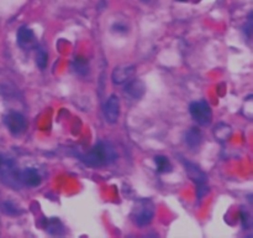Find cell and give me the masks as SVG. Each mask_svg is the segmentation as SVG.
<instances>
[{"label": "cell", "mask_w": 253, "mask_h": 238, "mask_svg": "<svg viewBox=\"0 0 253 238\" xmlns=\"http://www.w3.org/2000/svg\"><path fill=\"white\" fill-rule=\"evenodd\" d=\"M155 164L157 171L161 174H167L169 171H172V164H170L169 159L167 156L163 155H157L155 158Z\"/></svg>", "instance_id": "7c38bea8"}, {"label": "cell", "mask_w": 253, "mask_h": 238, "mask_svg": "<svg viewBox=\"0 0 253 238\" xmlns=\"http://www.w3.org/2000/svg\"><path fill=\"white\" fill-rule=\"evenodd\" d=\"M178 1H185V0H178Z\"/></svg>", "instance_id": "44dd1931"}, {"label": "cell", "mask_w": 253, "mask_h": 238, "mask_svg": "<svg viewBox=\"0 0 253 238\" xmlns=\"http://www.w3.org/2000/svg\"><path fill=\"white\" fill-rule=\"evenodd\" d=\"M20 181L29 187H37L41 183L42 178L39 171L34 168H26L20 171Z\"/></svg>", "instance_id": "30bf717a"}, {"label": "cell", "mask_w": 253, "mask_h": 238, "mask_svg": "<svg viewBox=\"0 0 253 238\" xmlns=\"http://www.w3.org/2000/svg\"><path fill=\"white\" fill-rule=\"evenodd\" d=\"M88 62L82 57H77L73 60V69L78 74H85L88 73Z\"/></svg>", "instance_id": "2e32d148"}, {"label": "cell", "mask_w": 253, "mask_h": 238, "mask_svg": "<svg viewBox=\"0 0 253 238\" xmlns=\"http://www.w3.org/2000/svg\"><path fill=\"white\" fill-rule=\"evenodd\" d=\"M17 44L24 50H30L36 46V37L34 31L27 26L20 27L17 30Z\"/></svg>", "instance_id": "ba28073f"}, {"label": "cell", "mask_w": 253, "mask_h": 238, "mask_svg": "<svg viewBox=\"0 0 253 238\" xmlns=\"http://www.w3.org/2000/svg\"><path fill=\"white\" fill-rule=\"evenodd\" d=\"M47 62H48V54L43 47H37L36 50V64L39 68L44 69L47 67Z\"/></svg>", "instance_id": "5bb4252c"}, {"label": "cell", "mask_w": 253, "mask_h": 238, "mask_svg": "<svg viewBox=\"0 0 253 238\" xmlns=\"http://www.w3.org/2000/svg\"><path fill=\"white\" fill-rule=\"evenodd\" d=\"M214 134H215V136L219 139V140H227V139H229L232 134L231 126L227 125V124H225V123L217 124L216 128H215V130H214Z\"/></svg>", "instance_id": "4fadbf2b"}, {"label": "cell", "mask_w": 253, "mask_h": 238, "mask_svg": "<svg viewBox=\"0 0 253 238\" xmlns=\"http://www.w3.org/2000/svg\"><path fill=\"white\" fill-rule=\"evenodd\" d=\"M116 150L110 143L100 141L96 145L93 146L89 153L81 156V160L85 163L86 165L99 168V166H105L114 163L116 160Z\"/></svg>", "instance_id": "6da1fadb"}, {"label": "cell", "mask_w": 253, "mask_h": 238, "mask_svg": "<svg viewBox=\"0 0 253 238\" xmlns=\"http://www.w3.org/2000/svg\"><path fill=\"white\" fill-rule=\"evenodd\" d=\"M46 230L48 231L49 233H52V235H62V233L64 232L63 225H62V223L59 222V221L57 220V218H53V220H49L48 222H47Z\"/></svg>", "instance_id": "9a60e30c"}, {"label": "cell", "mask_w": 253, "mask_h": 238, "mask_svg": "<svg viewBox=\"0 0 253 238\" xmlns=\"http://www.w3.org/2000/svg\"><path fill=\"white\" fill-rule=\"evenodd\" d=\"M185 166V171H187L188 176L190 178V180L193 182H195V185L198 186L197 188V195H198V200H202L207 196V193L209 192V187H208L207 182H208V176L202 169L199 168L198 165H195L194 163H190V161L184 160L183 161Z\"/></svg>", "instance_id": "7a4b0ae2"}, {"label": "cell", "mask_w": 253, "mask_h": 238, "mask_svg": "<svg viewBox=\"0 0 253 238\" xmlns=\"http://www.w3.org/2000/svg\"><path fill=\"white\" fill-rule=\"evenodd\" d=\"M5 159H6V158H5V156H2L1 154H0V168H1V165H2V164H4Z\"/></svg>", "instance_id": "d6986e66"}, {"label": "cell", "mask_w": 253, "mask_h": 238, "mask_svg": "<svg viewBox=\"0 0 253 238\" xmlns=\"http://www.w3.org/2000/svg\"><path fill=\"white\" fill-rule=\"evenodd\" d=\"M244 216H245V217L242 218V225H244L245 228H247L250 225H251V218H250L249 213H247V212H245Z\"/></svg>", "instance_id": "ac0fdd59"}, {"label": "cell", "mask_w": 253, "mask_h": 238, "mask_svg": "<svg viewBox=\"0 0 253 238\" xmlns=\"http://www.w3.org/2000/svg\"><path fill=\"white\" fill-rule=\"evenodd\" d=\"M202 141H203L202 133H200V130L198 128H192L185 133V143H187V145L189 146L192 150L199 148Z\"/></svg>", "instance_id": "8fae6325"}, {"label": "cell", "mask_w": 253, "mask_h": 238, "mask_svg": "<svg viewBox=\"0 0 253 238\" xmlns=\"http://www.w3.org/2000/svg\"><path fill=\"white\" fill-rule=\"evenodd\" d=\"M140 1H142V2H150L151 0H140Z\"/></svg>", "instance_id": "ffe728a7"}, {"label": "cell", "mask_w": 253, "mask_h": 238, "mask_svg": "<svg viewBox=\"0 0 253 238\" xmlns=\"http://www.w3.org/2000/svg\"><path fill=\"white\" fill-rule=\"evenodd\" d=\"M4 123L6 125L7 130L12 134V135H21L25 130H26V119L19 112H9L6 116L4 117Z\"/></svg>", "instance_id": "5b68a950"}, {"label": "cell", "mask_w": 253, "mask_h": 238, "mask_svg": "<svg viewBox=\"0 0 253 238\" xmlns=\"http://www.w3.org/2000/svg\"><path fill=\"white\" fill-rule=\"evenodd\" d=\"M2 208H4V212L7 213V215L16 216L21 213V211H20L19 208H17V206L15 205L14 202H11V201H6V202H4Z\"/></svg>", "instance_id": "e0dca14e"}, {"label": "cell", "mask_w": 253, "mask_h": 238, "mask_svg": "<svg viewBox=\"0 0 253 238\" xmlns=\"http://www.w3.org/2000/svg\"><path fill=\"white\" fill-rule=\"evenodd\" d=\"M155 217V205L151 200H141L133 208V221L138 227H146Z\"/></svg>", "instance_id": "3957f363"}, {"label": "cell", "mask_w": 253, "mask_h": 238, "mask_svg": "<svg viewBox=\"0 0 253 238\" xmlns=\"http://www.w3.org/2000/svg\"><path fill=\"white\" fill-rule=\"evenodd\" d=\"M124 92L126 93V96L130 97L131 99H141L143 97L146 92V86L141 79H130V81L126 82V86Z\"/></svg>", "instance_id": "9c48e42d"}, {"label": "cell", "mask_w": 253, "mask_h": 238, "mask_svg": "<svg viewBox=\"0 0 253 238\" xmlns=\"http://www.w3.org/2000/svg\"><path fill=\"white\" fill-rule=\"evenodd\" d=\"M189 112L192 118L197 121L199 125L207 126L212 120V112L208 102L195 101L190 104Z\"/></svg>", "instance_id": "277c9868"}, {"label": "cell", "mask_w": 253, "mask_h": 238, "mask_svg": "<svg viewBox=\"0 0 253 238\" xmlns=\"http://www.w3.org/2000/svg\"><path fill=\"white\" fill-rule=\"evenodd\" d=\"M104 114H105V119L108 123L115 124L118 121L119 116H120V101H119L118 96L111 94L109 97L105 107H104Z\"/></svg>", "instance_id": "8992f818"}, {"label": "cell", "mask_w": 253, "mask_h": 238, "mask_svg": "<svg viewBox=\"0 0 253 238\" xmlns=\"http://www.w3.org/2000/svg\"><path fill=\"white\" fill-rule=\"evenodd\" d=\"M135 66L133 64H121L118 66L113 72V82L115 84H124L132 78L135 74Z\"/></svg>", "instance_id": "52a82bcc"}]
</instances>
